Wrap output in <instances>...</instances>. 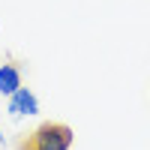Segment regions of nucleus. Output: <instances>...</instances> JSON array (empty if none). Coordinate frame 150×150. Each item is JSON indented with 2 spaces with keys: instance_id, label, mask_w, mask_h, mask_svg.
<instances>
[{
  "instance_id": "obj_1",
  "label": "nucleus",
  "mask_w": 150,
  "mask_h": 150,
  "mask_svg": "<svg viewBox=\"0 0 150 150\" xmlns=\"http://www.w3.org/2000/svg\"><path fill=\"white\" fill-rule=\"evenodd\" d=\"M72 141H75L72 126L48 120V123H39L33 132L24 135L18 141V150H69Z\"/></svg>"
},
{
  "instance_id": "obj_2",
  "label": "nucleus",
  "mask_w": 150,
  "mask_h": 150,
  "mask_svg": "<svg viewBox=\"0 0 150 150\" xmlns=\"http://www.w3.org/2000/svg\"><path fill=\"white\" fill-rule=\"evenodd\" d=\"M36 111H39V99H36L27 87H18V90L9 96V114L21 117V114H36Z\"/></svg>"
},
{
  "instance_id": "obj_3",
  "label": "nucleus",
  "mask_w": 150,
  "mask_h": 150,
  "mask_svg": "<svg viewBox=\"0 0 150 150\" xmlns=\"http://www.w3.org/2000/svg\"><path fill=\"white\" fill-rule=\"evenodd\" d=\"M18 87H24V84H21V69H18L15 63H3V66H0V93H3V96H12Z\"/></svg>"
}]
</instances>
